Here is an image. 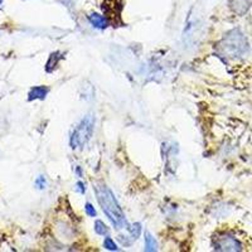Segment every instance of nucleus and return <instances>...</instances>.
Instances as JSON below:
<instances>
[{
    "label": "nucleus",
    "mask_w": 252,
    "mask_h": 252,
    "mask_svg": "<svg viewBox=\"0 0 252 252\" xmlns=\"http://www.w3.org/2000/svg\"><path fill=\"white\" fill-rule=\"evenodd\" d=\"M95 193L97 200H99L100 206H101L102 211L106 215L110 222L112 223L115 228H127L129 230V225L126 221L125 216H124L123 209L119 206L116 198H115L114 193L111 192L108 187L100 183V184H95Z\"/></svg>",
    "instance_id": "obj_1"
},
{
    "label": "nucleus",
    "mask_w": 252,
    "mask_h": 252,
    "mask_svg": "<svg viewBox=\"0 0 252 252\" xmlns=\"http://www.w3.org/2000/svg\"><path fill=\"white\" fill-rule=\"evenodd\" d=\"M249 51V40L240 29L228 32L218 43V52L227 58H241Z\"/></svg>",
    "instance_id": "obj_2"
},
{
    "label": "nucleus",
    "mask_w": 252,
    "mask_h": 252,
    "mask_svg": "<svg viewBox=\"0 0 252 252\" xmlns=\"http://www.w3.org/2000/svg\"><path fill=\"white\" fill-rule=\"evenodd\" d=\"M203 31H204V20L202 18V14L192 8L187 17V22H185L183 34H181L183 43L188 48H193L194 46H197L203 38Z\"/></svg>",
    "instance_id": "obj_3"
},
{
    "label": "nucleus",
    "mask_w": 252,
    "mask_h": 252,
    "mask_svg": "<svg viewBox=\"0 0 252 252\" xmlns=\"http://www.w3.org/2000/svg\"><path fill=\"white\" fill-rule=\"evenodd\" d=\"M93 126H95V117L92 115H87L83 117L72 132L71 140H70L72 149L83 148L90 142V139L92 138Z\"/></svg>",
    "instance_id": "obj_4"
},
{
    "label": "nucleus",
    "mask_w": 252,
    "mask_h": 252,
    "mask_svg": "<svg viewBox=\"0 0 252 252\" xmlns=\"http://www.w3.org/2000/svg\"><path fill=\"white\" fill-rule=\"evenodd\" d=\"M213 249L216 251H226V252H238L242 250L241 243L230 234H221L216 238L213 242Z\"/></svg>",
    "instance_id": "obj_5"
},
{
    "label": "nucleus",
    "mask_w": 252,
    "mask_h": 252,
    "mask_svg": "<svg viewBox=\"0 0 252 252\" xmlns=\"http://www.w3.org/2000/svg\"><path fill=\"white\" fill-rule=\"evenodd\" d=\"M50 92V89L46 86H36L29 91L28 93V100L33 101V100H43Z\"/></svg>",
    "instance_id": "obj_6"
},
{
    "label": "nucleus",
    "mask_w": 252,
    "mask_h": 252,
    "mask_svg": "<svg viewBox=\"0 0 252 252\" xmlns=\"http://www.w3.org/2000/svg\"><path fill=\"white\" fill-rule=\"evenodd\" d=\"M89 20H90V23H91V24H92L95 28H97V29H105V28L108 25L106 18L102 16H100V14H96V13H93V14L89 16Z\"/></svg>",
    "instance_id": "obj_7"
},
{
    "label": "nucleus",
    "mask_w": 252,
    "mask_h": 252,
    "mask_svg": "<svg viewBox=\"0 0 252 252\" xmlns=\"http://www.w3.org/2000/svg\"><path fill=\"white\" fill-rule=\"evenodd\" d=\"M157 241L154 240V237L151 236L149 232L145 234V251L148 252H153V251H157Z\"/></svg>",
    "instance_id": "obj_8"
},
{
    "label": "nucleus",
    "mask_w": 252,
    "mask_h": 252,
    "mask_svg": "<svg viewBox=\"0 0 252 252\" xmlns=\"http://www.w3.org/2000/svg\"><path fill=\"white\" fill-rule=\"evenodd\" d=\"M95 231L96 234H100V236H108V228L106 227V225L102 221L95 222Z\"/></svg>",
    "instance_id": "obj_9"
},
{
    "label": "nucleus",
    "mask_w": 252,
    "mask_h": 252,
    "mask_svg": "<svg viewBox=\"0 0 252 252\" xmlns=\"http://www.w3.org/2000/svg\"><path fill=\"white\" fill-rule=\"evenodd\" d=\"M129 231L130 234H131V238L135 241L136 238H139L140 234H142V225H140V223H134V225L129 228Z\"/></svg>",
    "instance_id": "obj_10"
},
{
    "label": "nucleus",
    "mask_w": 252,
    "mask_h": 252,
    "mask_svg": "<svg viewBox=\"0 0 252 252\" xmlns=\"http://www.w3.org/2000/svg\"><path fill=\"white\" fill-rule=\"evenodd\" d=\"M104 247L106 250H108V251H117V250H119V247L116 246V243H115L114 240L110 238V237H106V238H105Z\"/></svg>",
    "instance_id": "obj_11"
},
{
    "label": "nucleus",
    "mask_w": 252,
    "mask_h": 252,
    "mask_svg": "<svg viewBox=\"0 0 252 252\" xmlns=\"http://www.w3.org/2000/svg\"><path fill=\"white\" fill-rule=\"evenodd\" d=\"M57 55H58V53H53V54H51L50 61H48V63H47V71L48 72L52 71V67L54 68V66L57 65V62H58L59 58H61V57H57Z\"/></svg>",
    "instance_id": "obj_12"
},
{
    "label": "nucleus",
    "mask_w": 252,
    "mask_h": 252,
    "mask_svg": "<svg viewBox=\"0 0 252 252\" xmlns=\"http://www.w3.org/2000/svg\"><path fill=\"white\" fill-rule=\"evenodd\" d=\"M46 185H47V181L43 176H39L37 179H36V187H37V189H44Z\"/></svg>",
    "instance_id": "obj_13"
},
{
    "label": "nucleus",
    "mask_w": 252,
    "mask_h": 252,
    "mask_svg": "<svg viewBox=\"0 0 252 252\" xmlns=\"http://www.w3.org/2000/svg\"><path fill=\"white\" fill-rule=\"evenodd\" d=\"M85 211H86V213L90 216V217H96V209L93 208V206L91 204V203H86Z\"/></svg>",
    "instance_id": "obj_14"
},
{
    "label": "nucleus",
    "mask_w": 252,
    "mask_h": 252,
    "mask_svg": "<svg viewBox=\"0 0 252 252\" xmlns=\"http://www.w3.org/2000/svg\"><path fill=\"white\" fill-rule=\"evenodd\" d=\"M77 191L80 192V193H85V191H86V189H85V185H83L81 181L77 183Z\"/></svg>",
    "instance_id": "obj_15"
},
{
    "label": "nucleus",
    "mask_w": 252,
    "mask_h": 252,
    "mask_svg": "<svg viewBox=\"0 0 252 252\" xmlns=\"http://www.w3.org/2000/svg\"><path fill=\"white\" fill-rule=\"evenodd\" d=\"M1 3H3V0H0V4H1Z\"/></svg>",
    "instance_id": "obj_16"
}]
</instances>
